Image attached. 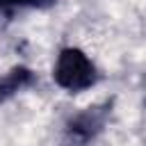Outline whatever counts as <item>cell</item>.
I'll return each instance as SVG.
<instances>
[{
  "label": "cell",
  "instance_id": "6da1fadb",
  "mask_svg": "<svg viewBox=\"0 0 146 146\" xmlns=\"http://www.w3.org/2000/svg\"><path fill=\"white\" fill-rule=\"evenodd\" d=\"M52 78L62 89L80 94L98 82V71L96 64L87 57V52H82L80 48H64L55 59Z\"/></svg>",
  "mask_w": 146,
  "mask_h": 146
},
{
  "label": "cell",
  "instance_id": "7a4b0ae2",
  "mask_svg": "<svg viewBox=\"0 0 146 146\" xmlns=\"http://www.w3.org/2000/svg\"><path fill=\"white\" fill-rule=\"evenodd\" d=\"M110 112H112V103L107 100V103L89 105V107L80 110L78 114H73L64 123L59 146H91L96 141V137L105 130Z\"/></svg>",
  "mask_w": 146,
  "mask_h": 146
},
{
  "label": "cell",
  "instance_id": "3957f363",
  "mask_svg": "<svg viewBox=\"0 0 146 146\" xmlns=\"http://www.w3.org/2000/svg\"><path fill=\"white\" fill-rule=\"evenodd\" d=\"M32 82H34V73H32L30 68H25V66H16V68H11L9 73H5V75L0 78V105H2L7 98H11L14 94L27 89Z\"/></svg>",
  "mask_w": 146,
  "mask_h": 146
},
{
  "label": "cell",
  "instance_id": "277c9868",
  "mask_svg": "<svg viewBox=\"0 0 146 146\" xmlns=\"http://www.w3.org/2000/svg\"><path fill=\"white\" fill-rule=\"evenodd\" d=\"M2 5H7V7H34V9H46V7H50V5H55L57 0H0Z\"/></svg>",
  "mask_w": 146,
  "mask_h": 146
},
{
  "label": "cell",
  "instance_id": "5b68a950",
  "mask_svg": "<svg viewBox=\"0 0 146 146\" xmlns=\"http://www.w3.org/2000/svg\"><path fill=\"white\" fill-rule=\"evenodd\" d=\"M9 21H11V7H7V5L0 2V32L9 25Z\"/></svg>",
  "mask_w": 146,
  "mask_h": 146
}]
</instances>
